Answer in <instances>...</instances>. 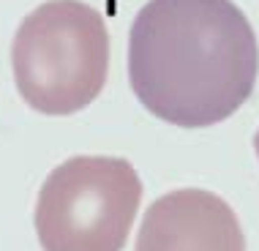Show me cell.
Masks as SVG:
<instances>
[{
    "label": "cell",
    "instance_id": "2",
    "mask_svg": "<svg viewBox=\"0 0 259 251\" xmlns=\"http://www.w3.org/2000/svg\"><path fill=\"white\" fill-rule=\"evenodd\" d=\"M19 96L41 115H74L99 99L109 71L101 11L82 0H47L22 19L11 44Z\"/></svg>",
    "mask_w": 259,
    "mask_h": 251
},
{
    "label": "cell",
    "instance_id": "3",
    "mask_svg": "<svg viewBox=\"0 0 259 251\" xmlns=\"http://www.w3.org/2000/svg\"><path fill=\"white\" fill-rule=\"evenodd\" d=\"M142 183L125 158L76 156L55 166L36 202L44 251H123Z\"/></svg>",
    "mask_w": 259,
    "mask_h": 251
},
{
    "label": "cell",
    "instance_id": "4",
    "mask_svg": "<svg viewBox=\"0 0 259 251\" xmlns=\"http://www.w3.org/2000/svg\"><path fill=\"white\" fill-rule=\"evenodd\" d=\"M137 251H246L240 221L221 197L180 188L148 207Z\"/></svg>",
    "mask_w": 259,
    "mask_h": 251
},
{
    "label": "cell",
    "instance_id": "5",
    "mask_svg": "<svg viewBox=\"0 0 259 251\" xmlns=\"http://www.w3.org/2000/svg\"><path fill=\"white\" fill-rule=\"evenodd\" d=\"M254 150H256V158H259V131H256V137H254Z\"/></svg>",
    "mask_w": 259,
    "mask_h": 251
},
{
    "label": "cell",
    "instance_id": "1",
    "mask_svg": "<svg viewBox=\"0 0 259 251\" xmlns=\"http://www.w3.org/2000/svg\"><path fill=\"white\" fill-rule=\"evenodd\" d=\"M256 71V33L232 0H148L131 25V90L158 120H227L254 93Z\"/></svg>",
    "mask_w": 259,
    "mask_h": 251
}]
</instances>
